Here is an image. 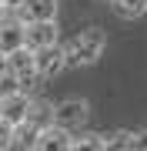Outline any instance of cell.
I'll use <instances>...</instances> for the list:
<instances>
[{
    "instance_id": "obj_2",
    "label": "cell",
    "mask_w": 147,
    "mask_h": 151,
    "mask_svg": "<svg viewBox=\"0 0 147 151\" xmlns=\"http://www.w3.org/2000/svg\"><path fill=\"white\" fill-rule=\"evenodd\" d=\"M27 44V20H20V14L13 7H4V27H0V50L10 54V50Z\"/></svg>"
},
{
    "instance_id": "obj_9",
    "label": "cell",
    "mask_w": 147,
    "mask_h": 151,
    "mask_svg": "<svg viewBox=\"0 0 147 151\" xmlns=\"http://www.w3.org/2000/svg\"><path fill=\"white\" fill-rule=\"evenodd\" d=\"M110 10L120 20H137V17L147 14V0H110Z\"/></svg>"
},
{
    "instance_id": "obj_5",
    "label": "cell",
    "mask_w": 147,
    "mask_h": 151,
    "mask_svg": "<svg viewBox=\"0 0 147 151\" xmlns=\"http://www.w3.org/2000/svg\"><path fill=\"white\" fill-rule=\"evenodd\" d=\"M67 64H70V54H67V47H60V44L37 47V74H40V77H57Z\"/></svg>"
},
{
    "instance_id": "obj_11",
    "label": "cell",
    "mask_w": 147,
    "mask_h": 151,
    "mask_svg": "<svg viewBox=\"0 0 147 151\" xmlns=\"http://www.w3.org/2000/svg\"><path fill=\"white\" fill-rule=\"evenodd\" d=\"M131 148H147V131H134L131 134Z\"/></svg>"
},
{
    "instance_id": "obj_6",
    "label": "cell",
    "mask_w": 147,
    "mask_h": 151,
    "mask_svg": "<svg viewBox=\"0 0 147 151\" xmlns=\"http://www.w3.org/2000/svg\"><path fill=\"white\" fill-rule=\"evenodd\" d=\"M70 145H74L70 131L60 128L57 121H50V124L40 128V138H37V148L40 151H64V148H70Z\"/></svg>"
},
{
    "instance_id": "obj_7",
    "label": "cell",
    "mask_w": 147,
    "mask_h": 151,
    "mask_svg": "<svg viewBox=\"0 0 147 151\" xmlns=\"http://www.w3.org/2000/svg\"><path fill=\"white\" fill-rule=\"evenodd\" d=\"M20 20H57V0H20L17 4Z\"/></svg>"
},
{
    "instance_id": "obj_4",
    "label": "cell",
    "mask_w": 147,
    "mask_h": 151,
    "mask_svg": "<svg viewBox=\"0 0 147 151\" xmlns=\"http://www.w3.org/2000/svg\"><path fill=\"white\" fill-rule=\"evenodd\" d=\"M87 101H80V97H67V101H60L57 108H54V121L60 124V128H67V131H77V128H84V121H87Z\"/></svg>"
},
{
    "instance_id": "obj_8",
    "label": "cell",
    "mask_w": 147,
    "mask_h": 151,
    "mask_svg": "<svg viewBox=\"0 0 147 151\" xmlns=\"http://www.w3.org/2000/svg\"><path fill=\"white\" fill-rule=\"evenodd\" d=\"M27 44L33 50L47 47V44H57V24L54 20H30L27 24Z\"/></svg>"
},
{
    "instance_id": "obj_12",
    "label": "cell",
    "mask_w": 147,
    "mask_h": 151,
    "mask_svg": "<svg viewBox=\"0 0 147 151\" xmlns=\"http://www.w3.org/2000/svg\"><path fill=\"white\" fill-rule=\"evenodd\" d=\"M0 4H4V7H17V0H0Z\"/></svg>"
},
{
    "instance_id": "obj_10",
    "label": "cell",
    "mask_w": 147,
    "mask_h": 151,
    "mask_svg": "<svg viewBox=\"0 0 147 151\" xmlns=\"http://www.w3.org/2000/svg\"><path fill=\"white\" fill-rule=\"evenodd\" d=\"M70 148H74V151H80V148H94V151H100V148H107V138H104V134H90V131H87V134H77Z\"/></svg>"
},
{
    "instance_id": "obj_1",
    "label": "cell",
    "mask_w": 147,
    "mask_h": 151,
    "mask_svg": "<svg viewBox=\"0 0 147 151\" xmlns=\"http://www.w3.org/2000/svg\"><path fill=\"white\" fill-rule=\"evenodd\" d=\"M104 47H107V37H104V30L90 27V30H80V34L74 37V44L67 47V54H70V64L87 67V64H97V60H100Z\"/></svg>"
},
{
    "instance_id": "obj_3",
    "label": "cell",
    "mask_w": 147,
    "mask_h": 151,
    "mask_svg": "<svg viewBox=\"0 0 147 151\" xmlns=\"http://www.w3.org/2000/svg\"><path fill=\"white\" fill-rule=\"evenodd\" d=\"M33 111V97L27 91H7L0 94V121H10V124H20L27 121Z\"/></svg>"
}]
</instances>
